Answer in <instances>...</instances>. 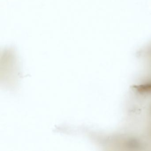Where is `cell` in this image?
<instances>
[{"instance_id":"obj_1","label":"cell","mask_w":151,"mask_h":151,"mask_svg":"<svg viewBox=\"0 0 151 151\" xmlns=\"http://www.w3.org/2000/svg\"><path fill=\"white\" fill-rule=\"evenodd\" d=\"M133 88L139 93H150L151 92V83L140 85L135 86H133Z\"/></svg>"}]
</instances>
